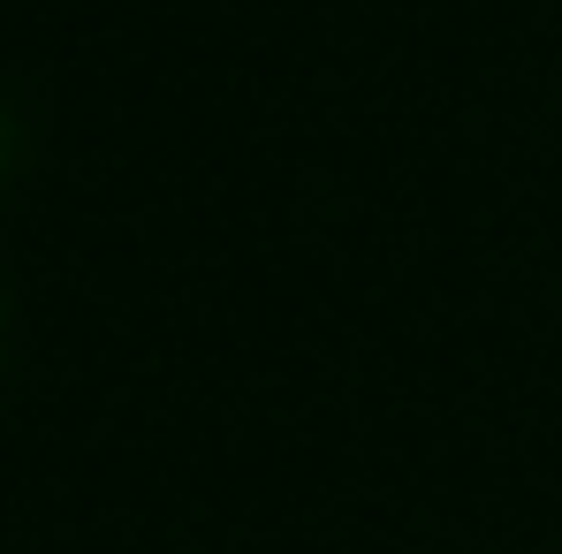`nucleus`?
Returning a JSON list of instances; mask_svg holds the SVG:
<instances>
[]
</instances>
